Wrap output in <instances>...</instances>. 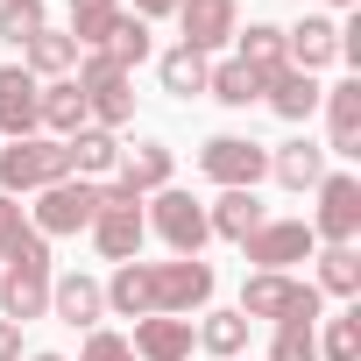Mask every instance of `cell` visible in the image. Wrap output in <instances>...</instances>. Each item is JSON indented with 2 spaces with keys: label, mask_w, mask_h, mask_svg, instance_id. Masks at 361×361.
Listing matches in <instances>:
<instances>
[{
  "label": "cell",
  "mask_w": 361,
  "mask_h": 361,
  "mask_svg": "<svg viewBox=\"0 0 361 361\" xmlns=\"http://www.w3.org/2000/svg\"><path fill=\"white\" fill-rule=\"evenodd\" d=\"M269 177H276L283 192H312L319 177H326V149L298 135V142H283V149H269Z\"/></svg>",
  "instance_id": "19"
},
{
  "label": "cell",
  "mask_w": 361,
  "mask_h": 361,
  "mask_svg": "<svg viewBox=\"0 0 361 361\" xmlns=\"http://www.w3.org/2000/svg\"><path fill=\"white\" fill-rule=\"evenodd\" d=\"M71 85H78V99H85V121H92V128H128V121H135V92H128V71H121L106 50H85Z\"/></svg>",
  "instance_id": "4"
},
{
  "label": "cell",
  "mask_w": 361,
  "mask_h": 361,
  "mask_svg": "<svg viewBox=\"0 0 361 361\" xmlns=\"http://www.w3.org/2000/svg\"><path fill=\"white\" fill-rule=\"evenodd\" d=\"M92 248L106 255V262H135L142 255V234H149V220H142V199L121 185V177H114V185H99V213H92Z\"/></svg>",
  "instance_id": "3"
},
{
  "label": "cell",
  "mask_w": 361,
  "mask_h": 361,
  "mask_svg": "<svg viewBox=\"0 0 361 361\" xmlns=\"http://www.w3.org/2000/svg\"><path fill=\"white\" fill-rule=\"evenodd\" d=\"M114 22H121V0H71V29H64V36H71L78 50H99Z\"/></svg>",
  "instance_id": "29"
},
{
  "label": "cell",
  "mask_w": 361,
  "mask_h": 361,
  "mask_svg": "<svg viewBox=\"0 0 361 361\" xmlns=\"http://www.w3.org/2000/svg\"><path fill=\"white\" fill-rule=\"evenodd\" d=\"M312 290H319V298H326V290H333V298H361V255H354V248H326Z\"/></svg>",
  "instance_id": "32"
},
{
  "label": "cell",
  "mask_w": 361,
  "mask_h": 361,
  "mask_svg": "<svg viewBox=\"0 0 361 361\" xmlns=\"http://www.w3.org/2000/svg\"><path fill=\"white\" fill-rule=\"evenodd\" d=\"M50 312H57L64 326H85V333H92V326L106 319V290H99V276H78V269H71V276H50Z\"/></svg>",
  "instance_id": "15"
},
{
  "label": "cell",
  "mask_w": 361,
  "mask_h": 361,
  "mask_svg": "<svg viewBox=\"0 0 361 361\" xmlns=\"http://www.w3.org/2000/svg\"><path fill=\"white\" fill-rule=\"evenodd\" d=\"M177 43L185 50H199V57H213L220 43H234L241 36V0H177Z\"/></svg>",
  "instance_id": "11"
},
{
  "label": "cell",
  "mask_w": 361,
  "mask_h": 361,
  "mask_svg": "<svg viewBox=\"0 0 361 361\" xmlns=\"http://www.w3.org/2000/svg\"><path fill=\"white\" fill-rule=\"evenodd\" d=\"M36 114H43V85L22 64H0V135H8V142L36 135Z\"/></svg>",
  "instance_id": "14"
},
{
  "label": "cell",
  "mask_w": 361,
  "mask_h": 361,
  "mask_svg": "<svg viewBox=\"0 0 361 361\" xmlns=\"http://www.w3.org/2000/svg\"><path fill=\"white\" fill-rule=\"evenodd\" d=\"M199 170L213 177L220 192H255L262 177H269V149L248 142V135H213V142L199 149Z\"/></svg>",
  "instance_id": "8"
},
{
  "label": "cell",
  "mask_w": 361,
  "mask_h": 361,
  "mask_svg": "<svg viewBox=\"0 0 361 361\" xmlns=\"http://www.w3.org/2000/svg\"><path fill=\"white\" fill-rule=\"evenodd\" d=\"M319 106H326V128H333L326 156H361V78H340Z\"/></svg>",
  "instance_id": "16"
},
{
  "label": "cell",
  "mask_w": 361,
  "mask_h": 361,
  "mask_svg": "<svg viewBox=\"0 0 361 361\" xmlns=\"http://www.w3.org/2000/svg\"><path fill=\"white\" fill-rule=\"evenodd\" d=\"M142 220H149V227L170 241V255H199V248L213 241V227H206V206H199L192 192H170V185H163V192L142 206Z\"/></svg>",
  "instance_id": "9"
},
{
  "label": "cell",
  "mask_w": 361,
  "mask_h": 361,
  "mask_svg": "<svg viewBox=\"0 0 361 361\" xmlns=\"http://www.w3.org/2000/svg\"><path fill=\"white\" fill-rule=\"evenodd\" d=\"M99 290H106V312L121 319H185L220 290V276L199 255H177V262H121Z\"/></svg>",
  "instance_id": "1"
},
{
  "label": "cell",
  "mask_w": 361,
  "mask_h": 361,
  "mask_svg": "<svg viewBox=\"0 0 361 361\" xmlns=\"http://www.w3.org/2000/svg\"><path fill=\"white\" fill-rule=\"evenodd\" d=\"M248 326H255V319H241V312H206V326H192V340H199L206 354H220V361H241Z\"/></svg>",
  "instance_id": "27"
},
{
  "label": "cell",
  "mask_w": 361,
  "mask_h": 361,
  "mask_svg": "<svg viewBox=\"0 0 361 361\" xmlns=\"http://www.w3.org/2000/svg\"><path fill=\"white\" fill-rule=\"evenodd\" d=\"M0 361H22V326L0 319Z\"/></svg>",
  "instance_id": "37"
},
{
  "label": "cell",
  "mask_w": 361,
  "mask_h": 361,
  "mask_svg": "<svg viewBox=\"0 0 361 361\" xmlns=\"http://www.w3.org/2000/svg\"><path fill=\"white\" fill-rule=\"evenodd\" d=\"M262 220H269V213H262V199H255V192H220V199L206 206V227H213L220 241H234V248H241Z\"/></svg>",
  "instance_id": "20"
},
{
  "label": "cell",
  "mask_w": 361,
  "mask_h": 361,
  "mask_svg": "<svg viewBox=\"0 0 361 361\" xmlns=\"http://www.w3.org/2000/svg\"><path fill=\"white\" fill-rule=\"evenodd\" d=\"M241 319H269V326H283V319H312L319 326V290L312 283H298L290 269H255L248 283H241V305H234Z\"/></svg>",
  "instance_id": "5"
},
{
  "label": "cell",
  "mask_w": 361,
  "mask_h": 361,
  "mask_svg": "<svg viewBox=\"0 0 361 361\" xmlns=\"http://www.w3.org/2000/svg\"><path fill=\"white\" fill-rule=\"evenodd\" d=\"M234 64H248V71L262 78V92H269V78H276V71H290V57H283V29H276V22H248V36H241Z\"/></svg>",
  "instance_id": "21"
},
{
  "label": "cell",
  "mask_w": 361,
  "mask_h": 361,
  "mask_svg": "<svg viewBox=\"0 0 361 361\" xmlns=\"http://www.w3.org/2000/svg\"><path fill=\"white\" fill-rule=\"evenodd\" d=\"M262 99H269V106H276V114H283V121L298 128V121H312V114H319V99H326V85H319L312 71H276Z\"/></svg>",
  "instance_id": "22"
},
{
  "label": "cell",
  "mask_w": 361,
  "mask_h": 361,
  "mask_svg": "<svg viewBox=\"0 0 361 361\" xmlns=\"http://www.w3.org/2000/svg\"><path fill=\"white\" fill-rule=\"evenodd\" d=\"M269 361H319V326L312 319H283L269 340Z\"/></svg>",
  "instance_id": "34"
},
{
  "label": "cell",
  "mask_w": 361,
  "mask_h": 361,
  "mask_svg": "<svg viewBox=\"0 0 361 361\" xmlns=\"http://www.w3.org/2000/svg\"><path fill=\"white\" fill-rule=\"evenodd\" d=\"M206 71H213V57H199V50H185V43L156 57V78H163L170 99H199V92H206Z\"/></svg>",
  "instance_id": "24"
},
{
  "label": "cell",
  "mask_w": 361,
  "mask_h": 361,
  "mask_svg": "<svg viewBox=\"0 0 361 361\" xmlns=\"http://www.w3.org/2000/svg\"><path fill=\"white\" fill-rule=\"evenodd\" d=\"M36 128H50V142H71L78 128H92V121H85V99H78V85H71V78L43 85V114H36Z\"/></svg>",
  "instance_id": "23"
},
{
  "label": "cell",
  "mask_w": 361,
  "mask_h": 361,
  "mask_svg": "<svg viewBox=\"0 0 361 361\" xmlns=\"http://www.w3.org/2000/svg\"><path fill=\"white\" fill-rule=\"evenodd\" d=\"M135 361H192V319H135Z\"/></svg>",
  "instance_id": "17"
},
{
  "label": "cell",
  "mask_w": 361,
  "mask_h": 361,
  "mask_svg": "<svg viewBox=\"0 0 361 361\" xmlns=\"http://www.w3.org/2000/svg\"><path fill=\"white\" fill-rule=\"evenodd\" d=\"M319 361H361V312H340V319H326Z\"/></svg>",
  "instance_id": "35"
},
{
  "label": "cell",
  "mask_w": 361,
  "mask_h": 361,
  "mask_svg": "<svg viewBox=\"0 0 361 361\" xmlns=\"http://www.w3.org/2000/svg\"><path fill=\"white\" fill-rule=\"evenodd\" d=\"M206 92H213L220 106H255V99H262V78H255L248 64H234V57H227V64H213V71H206Z\"/></svg>",
  "instance_id": "30"
},
{
  "label": "cell",
  "mask_w": 361,
  "mask_h": 361,
  "mask_svg": "<svg viewBox=\"0 0 361 361\" xmlns=\"http://www.w3.org/2000/svg\"><path fill=\"white\" fill-rule=\"evenodd\" d=\"M99 50H106V57H114L121 71L149 64V22H142V15H121V22L106 29V43H99Z\"/></svg>",
  "instance_id": "31"
},
{
  "label": "cell",
  "mask_w": 361,
  "mask_h": 361,
  "mask_svg": "<svg viewBox=\"0 0 361 361\" xmlns=\"http://www.w3.org/2000/svg\"><path fill=\"white\" fill-rule=\"evenodd\" d=\"M64 177H78L71 170V142H50V135H22V142H8L0 149V192H50V185H64Z\"/></svg>",
  "instance_id": "2"
},
{
  "label": "cell",
  "mask_w": 361,
  "mask_h": 361,
  "mask_svg": "<svg viewBox=\"0 0 361 361\" xmlns=\"http://www.w3.org/2000/svg\"><path fill=\"white\" fill-rule=\"evenodd\" d=\"M71 64H78V43H71L64 29H43V36L22 43V71H29V78H64Z\"/></svg>",
  "instance_id": "26"
},
{
  "label": "cell",
  "mask_w": 361,
  "mask_h": 361,
  "mask_svg": "<svg viewBox=\"0 0 361 361\" xmlns=\"http://www.w3.org/2000/svg\"><path fill=\"white\" fill-rule=\"evenodd\" d=\"M50 29V8L43 0H0V43H29V36H43Z\"/></svg>",
  "instance_id": "33"
},
{
  "label": "cell",
  "mask_w": 361,
  "mask_h": 361,
  "mask_svg": "<svg viewBox=\"0 0 361 361\" xmlns=\"http://www.w3.org/2000/svg\"><path fill=\"white\" fill-rule=\"evenodd\" d=\"M43 248H50V241L29 227V213L0 192V262H22V255H43Z\"/></svg>",
  "instance_id": "28"
},
{
  "label": "cell",
  "mask_w": 361,
  "mask_h": 361,
  "mask_svg": "<svg viewBox=\"0 0 361 361\" xmlns=\"http://www.w3.org/2000/svg\"><path fill=\"white\" fill-rule=\"evenodd\" d=\"M312 192H319V213L305 220L312 241H326V248H354V234H361V177H354V170H326Z\"/></svg>",
  "instance_id": "6"
},
{
  "label": "cell",
  "mask_w": 361,
  "mask_h": 361,
  "mask_svg": "<svg viewBox=\"0 0 361 361\" xmlns=\"http://www.w3.org/2000/svg\"><path fill=\"white\" fill-rule=\"evenodd\" d=\"M85 361H135V347H128L121 333H106V326H92V333H85Z\"/></svg>",
  "instance_id": "36"
},
{
  "label": "cell",
  "mask_w": 361,
  "mask_h": 361,
  "mask_svg": "<svg viewBox=\"0 0 361 361\" xmlns=\"http://www.w3.org/2000/svg\"><path fill=\"white\" fill-rule=\"evenodd\" d=\"M29 361H64V354H29Z\"/></svg>",
  "instance_id": "39"
},
{
  "label": "cell",
  "mask_w": 361,
  "mask_h": 361,
  "mask_svg": "<svg viewBox=\"0 0 361 361\" xmlns=\"http://www.w3.org/2000/svg\"><path fill=\"white\" fill-rule=\"evenodd\" d=\"M92 213H99V185H92V177H64V185L36 192V206H29V227H36L43 241H57V234H78V227H92Z\"/></svg>",
  "instance_id": "7"
},
{
  "label": "cell",
  "mask_w": 361,
  "mask_h": 361,
  "mask_svg": "<svg viewBox=\"0 0 361 361\" xmlns=\"http://www.w3.org/2000/svg\"><path fill=\"white\" fill-rule=\"evenodd\" d=\"M283 57H290V71H326L333 57H340V22L333 15H305L298 29H283Z\"/></svg>",
  "instance_id": "13"
},
{
  "label": "cell",
  "mask_w": 361,
  "mask_h": 361,
  "mask_svg": "<svg viewBox=\"0 0 361 361\" xmlns=\"http://www.w3.org/2000/svg\"><path fill=\"white\" fill-rule=\"evenodd\" d=\"M333 8H361V0H333Z\"/></svg>",
  "instance_id": "40"
},
{
  "label": "cell",
  "mask_w": 361,
  "mask_h": 361,
  "mask_svg": "<svg viewBox=\"0 0 361 361\" xmlns=\"http://www.w3.org/2000/svg\"><path fill=\"white\" fill-rule=\"evenodd\" d=\"M71 170L92 177V185H99L106 170H121V135H114V128H78V135H71Z\"/></svg>",
  "instance_id": "25"
},
{
  "label": "cell",
  "mask_w": 361,
  "mask_h": 361,
  "mask_svg": "<svg viewBox=\"0 0 361 361\" xmlns=\"http://www.w3.org/2000/svg\"><path fill=\"white\" fill-rule=\"evenodd\" d=\"M43 312H50V248L0 269V319L29 326V319H43Z\"/></svg>",
  "instance_id": "10"
},
{
  "label": "cell",
  "mask_w": 361,
  "mask_h": 361,
  "mask_svg": "<svg viewBox=\"0 0 361 361\" xmlns=\"http://www.w3.org/2000/svg\"><path fill=\"white\" fill-rule=\"evenodd\" d=\"M135 15H142V22H156V15H177V0H135Z\"/></svg>",
  "instance_id": "38"
},
{
  "label": "cell",
  "mask_w": 361,
  "mask_h": 361,
  "mask_svg": "<svg viewBox=\"0 0 361 361\" xmlns=\"http://www.w3.org/2000/svg\"><path fill=\"white\" fill-rule=\"evenodd\" d=\"M241 255H248L255 269H290V262L319 255V241H312V227H305V220H262V227L241 241Z\"/></svg>",
  "instance_id": "12"
},
{
  "label": "cell",
  "mask_w": 361,
  "mask_h": 361,
  "mask_svg": "<svg viewBox=\"0 0 361 361\" xmlns=\"http://www.w3.org/2000/svg\"><path fill=\"white\" fill-rule=\"evenodd\" d=\"M170 170H177L170 142H135V149H121V185H128L135 199L163 192V185H170Z\"/></svg>",
  "instance_id": "18"
}]
</instances>
